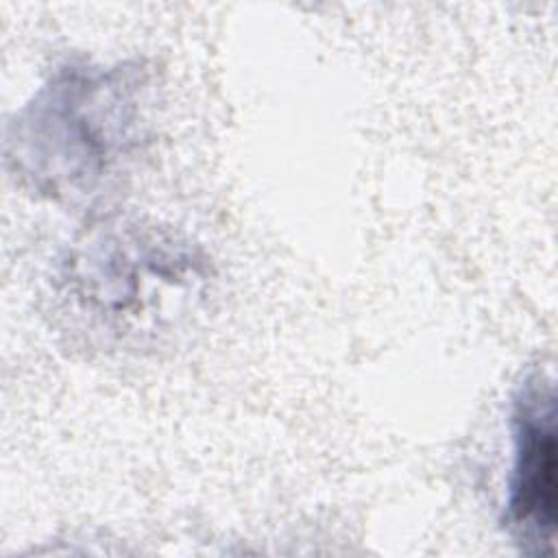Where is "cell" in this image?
Instances as JSON below:
<instances>
[{"instance_id": "1", "label": "cell", "mask_w": 558, "mask_h": 558, "mask_svg": "<svg viewBox=\"0 0 558 558\" xmlns=\"http://www.w3.org/2000/svg\"><path fill=\"white\" fill-rule=\"evenodd\" d=\"M214 266L181 231L109 214L87 222L52 270V320L96 353L163 347L211 296Z\"/></svg>"}, {"instance_id": "2", "label": "cell", "mask_w": 558, "mask_h": 558, "mask_svg": "<svg viewBox=\"0 0 558 558\" xmlns=\"http://www.w3.org/2000/svg\"><path fill=\"white\" fill-rule=\"evenodd\" d=\"M155 111L157 78L144 61L68 59L9 120L7 168L39 198L87 201L146 153Z\"/></svg>"}, {"instance_id": "3", "label": "cell", "mask_w": 558, "mask_h": 558, "mask_svg": "<svg viewBox=\"0 0 558 558\" xmlns=\"http://www.w3.org/2000/svg\"><path fill=\"white\" fill-rule=\"evenodd\" d=\"M510 436L504 525L525 551L547 554L558 521V440L554 384L541 371L527 375L512 395Z\"/></svg>"}]
</instances>
